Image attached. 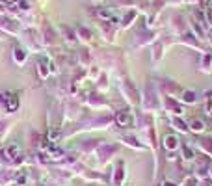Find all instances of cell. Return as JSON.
Returning <instances> with one entry per match:
<instances>
[{"label":"cell","mask_w":212,"mask_h":186,"mask_svg":"<svg viewBox=\"0 0 212 186\" xmlns=\"http://www.w3.org/2000/svg\"><path fill=\"white\" fill-rule=\"evenodd\" d=\"M9 4H17V2H21V0H7Z\"/></svg>","instance_id":"obj_2"},{"label":"cell","mask_w":212,"mask_h":186,"mask_svg":"<svg viewBox=\"0 0 212 186\" xmlns=\"http://www.w3.org/2000/svg\"><path fill=\"white\" fill-rule=\"evenodd\" d=\"M58 136H60V130H58V129L49 130V140H50V141H56V140H58Z\"/></svg>","instance_id":"obj_1"}]
</instances>
